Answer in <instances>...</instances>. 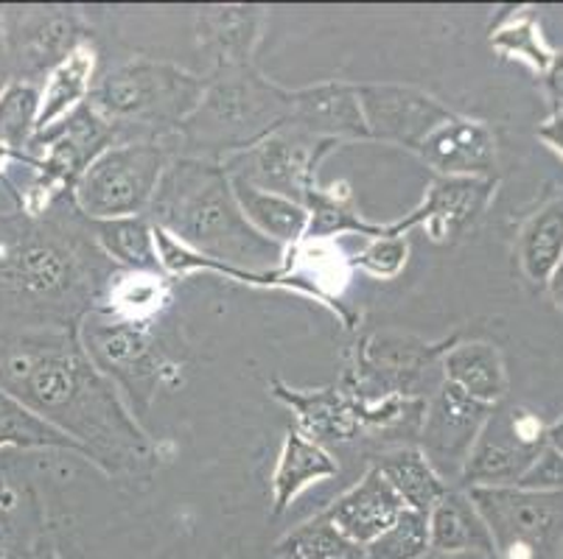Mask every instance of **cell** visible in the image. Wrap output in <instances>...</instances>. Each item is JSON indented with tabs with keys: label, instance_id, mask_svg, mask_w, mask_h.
I'll return each instance as SVG.
<instances>
[{
	"label": "cell",
	"instance_id": "1",
	"mask_svg": "<svg viewBox=\"0 0 563 559\" xmlns=\"http://www.w3.org/2000/svg\"><path fill=\"white\" fill-rule=\"evenodd\" d=\"M0 392L63 431L104 473L157 459L126 400L87 358L76 327L0 331Z\"/></svg>",
	"mask_w": 563,
	"mask_h": 559
},
{
	"label": "cell",
	"instance_id": "2",
	"mask_svg": "<svg viewBox=\"0 0 563 559\" xmlns=\"http://www.w3.org/2000/svg\"><path fill=\"white\" fill-rule=\"evenodd\" d=\"M74 199L0 215V331L79 327L115 275Z\"/></svg>",
	"mask_w": 563,
	"mask_h": 559
},
{
	"label": "cell",
	"instance_id": "3",
	"mask_svg": "<svg viewBox=\"0 0 563 559\" xmlns=\"http://www.w3.org/2000/svg\"><path fill=\"white\" fill-rule=\"evenodd\" d=\"M146 219L205 258L261 275L284 266L286 249L244 219L222 163L172 157Z\"/></svg>",
	"mask_w": 563,
	"mask_h": 559
},
{
	"label": "cell",
	"instance_id": "4",
	"mask_svg": "<svg viewBox=\"0 0 563 559\" xmlns=\"http://www.w3.org/2000/svg\"><path fill=\"white\" fill-rule=\"evenodd\" d=\"M291 118V90L255 68L208 76L202 101L174 132L186 157L224 163L284 130Z\"/></svg>",
	"mask_w": 563,
	"mask_h": 559
},
{
	"label": "cell",
	"instance_id": "5",
	"mask_svg": "<svg viewBox=\"0 0 563 559\" xmlns=\"http://www.w3.org/2000/svg\"><path fill=\"white\" fill-rule=\"evenodd\" d=\"M208 76L135 56L96 76L87 107L121 141L166 143L202 101Z\"/></svg>",
	"mask_w": 563,
	"mask_h": 559
},
{
	"label": "cell",
	"instance_id": "6",
	"mask_svg": "<svg viewBox=\"0 0 563 559\" xmlns=\"http://www.w3.org/2000/svg\"><path fill=\"white\" fill-rule=\"evenodd\" d=\"M172 148L161 141H118L96 157L74 188V208L87 222L146 215Z\"/></svg>",
	"mask_w": 563,
	"mask_h": 559
},
{
	"label": "cell",
	"instance_id": "7",
	"mask_svg": "<svg viewBox=\"0 0 563 559\" xmlns=\"http://www.w3.org/2000/svg\"><path fill=\"white\" fill-rule=\"evenodd\" d=\"M454 342L457 336L423 342L407 333H367L353 347V364L342 383L371 403L387 398L427 400L443 383L440 361Z\"/></svg>",
	"mask_w": 563,
	"mask_h": 559
},
{
	"label": "cell",
	"instance_id": "8",
	"mask_svg": "<svg viewBox=\"0 0 563 559\" xmlns=\"http://www.w3.org/2000/svg\"><path fill=\"white\" fill-rule=\"evenodd\" d=\"M494 559H563V492L530 487H474Z\"/></svg>",
	"mask_w": 563,
	"mask_h": 559
},
{
	"label": "cell",
	"instance_id": "9",
	"mask_svg": "<svg viewBox=\"0 0 563 559\" xmlns=\"http://www.w3.org/2000/svg\"><path fill=\"white\" fill-rule=\"evenodd\" d=\"M76 331L87 358L121 392L130 412H146L172 372V364L155 347L152 327L132 325L104 308H93Z\"/></svg>",
	"mask_w": 563,
	"mask_h": 559
},
{
	"label": "cell",
	"instance_id": "10",
	"mask_svg": "<svg viewBox=\"0 0 563 559\" xmlns=\"http://www.w3.org/2000/svg\"><path fill=\"white\" fill-rule=\"evenodd\" d=\"M273 394L298 414L295 428L322 448L353 443L367 431H390L407 420L421 423L423 414V400L387 398L371 403L351 392L345 383L325 389H291L284 381H273Z\"/></svg>",
	"mask_w": 563,
	"mask_h": 559
},
{
	"label": "cell",
	"instance_id": "11",
	"mask_svg": "<svg viewBox=\"0 0 563 559\" xmlns=\"http://www.w3.org/2000/svg\"><path fill=\"white\" fill-rule=\"evenodd\" d=\"M3 37L14 85L43 87L48 74L59 68L93 34L74 7H7L0 9Z\"/></svg>",
	"mask_w": 563,
	"mask_h": 559
},
{
	"label": "cell",
	"instance_id": "12",
	"mask_svg": "<svg viewBox=\"0 0 563 559\" xmlns=\"http://www.w3.org/2000/svg\"><path fill=\"white\" fill-rule=\"evenodd\" d=\"M547 448V423L525 406L490 409L477 443L463 465L457 487H516Z\"/></svg>",
	"mask_w": 563,
	"mask_h": 559
},
{
	"label": "cell",
	"instance_id": "13",
	"mask_svg": "<svg viewBox=\"0 0 563 559\" xmlns=\"http://www.w3.org/2000/svg\"><path fill=\"white\" fill-rule=\"evenodd\" d=\"M331 148H336V143L317 141L286 123L284 130L244 154H235L222 166L233 179H242L261 191L278 193L291 202H303L309 188L317 185V166Z\"/></svg>",
	"mask_w": 563,
	"mask_h": 559
},
{
	"label": "cell",
	"instance_id": "14",
	"mask_svg": "<svg viewBox=\"0 0 563 559\" xmlns=\"http://www.w3.org/2000/svg\"><path fill=\"white\" fill-rule=\"evenodd\" d=\"M490 409L479 400L468 398L449 381L440 383L423 400L421 425H418V450L427 456L434 473L446 481H460L463 465L477 443Z\"/></svg>",
	"mask_w": 563,
	"mask_h": 559
},
{
	"label": "cell",
	"instance_id": "15",
	"mask_svg": "<svg viewBox=\"0 0 563 559\" xmlns=\"http://www.w3.org/2000/svg\"><path fill=\"white\" fill-rule=\"evenodd\" d=\"M360 104L365 112V126L371 141L418 152L423 141L454 115L434 96L409 85L367 81L356 85Z\"/></svg>",
	"mask_w": 563,
	"mask_h": 559
},
{
	"label": "cell",
	"instance_id": "16",
	"mask_svg": "<svg viewBox=\"0 0 563 559\" xmlns=\"http://www.w3.org/2000/svg\"><path fill=\"white\" fill-rule=\"evenodd\" d=\"M496 193V179L474 177H438L423 202L409 210L393 227L401 235L423 230L434 244H454L460 235L483 219Z\"/></svg>",
	"mask_w": 563,
	"mask_h": 559
},
{
	"label": "cell",
	"instance_id": "17",
	"mask_svg": "<svg viewBox=\"0 0 563 559\" xmlns=\"http://www.w3.org/2000/svg\"><path fill=\"white\" fill-rule=\"evenodd\" d=\"M289 126L340 146L342 141H371L360 90L353 81L331 79L320 85L291 90Z\"/></svg>",
	"mask_w": 563,
	"mask_h": 559
},
{
	"label": "cell",
	"instance_id": "18",
	"mask_svg": "<svg viewBox=\"0 0 563 559\" xmlns=\"http://www.w3.org/2000/svg\"><path fill=\"white\" fill-rule=\"evenodd\" d=\"M266 29L261 7H208L197 14V43L213 74L255 68V51Z\"/></svg>",
	"mask_w": 563,
	"mask_h": 559
},
{
	"label": "cell",
	"instance_id": "19",
	"mask_svg": "<svg viewBox=\"0 0 563 559\" xmlns=\"http://www.w3.org/2000/svg\"><path fill=\"white\" fill-rule=\"evenodd\" d=\"M415 154L440 177L496 179V141L483 121L452 115Z\"/></svg>",
	"mask_w": 563,
	"mask_h": 559
},
{
	"label": "cell",
	"instance_id": "20",
	"mask_svg": "<svg viewBox=\"0 0 563 559\" xmlns=\"http://www.w3.org/2000/svg\"><path fill=\"white\" fill-rule=\"evenodd\" d=\"M404 512H407L404 501L371 465L367 473L351 490L342 492L329 510L320 512V517L329 521L347 540L371 546L384 532H390L396 526Z\"/></svg>",
	"mask_w": 563,
	"mask_h": 559
},
{
	"label": "cell",
	"instance_id": "21",
	"mask_svg": "<svg viewBox=\"0 0 563 559\" xmlns=\"http://www.w3.org/2000/svg\"><path fill=\"white\" fill-rule=\"evenodd\" d=\"M443 381L457 387L485 406H499L508 394V367L505 356L490 342H454L440 361Z\"/></svg>",
	"mask_w": 563,
	"mask_h": 559
},
{
	"label": "cell",
	"instance_id": "22",
	"mask_svg": "<svg viewBox=\"0 0 563 559\" xmlns=\"http://www.w3.org/2000/svg\"><path fill=\"white\" fill-rule=\"evenodd\" d=\"M427 526L432 554H449V557L494 554L490 535L477 506L468 499V492L460 487H449L446 495L427 515Z\"/></svg>",
	"mask_w": 563,
	"mask_h": 559
},
{
	"label": "cell",
	"instance_id": "23",
	"mask_svg": "<svg viewBox=\"0 0 563 559\" xmlns=\"http://www.w3.org/2000/svg\"><path fill=\"white\" fill-rule=\"evenodd\" d=\"M96 65H99V51L93 40L74 51L68 59L48 74V79L40 87L37 121H34V135L51 130L54 123L68 118L70 112L87 104L90 90L96 85Z\"/></svg>",
	"mask_w": 563,
	"mask_h": 559
},
{
	"label": "cell",
	"instance_id": "24",
	"mask_svg": "<svg viewBox=\"0 0 563 559\" xmlns=\"http://www.w3.org/2000/svg\"><path fill=\"white\" fill-rule=\"evenodd\" d=\"M336 461L322 445L300 434L298 428H289L280 445L278 465L273 473V512L284 515L298 499L300 492L309 490L317 481H325L336 476Z\"/></svg>",
	"mask_w": 563,
	"mask_h": 559
},
{
	"label": "cell",
	"instance_id": "25",
	"mask_svg": "<svg viewBox=\"0 0 563 559\" xmlns=\"http://www.w3.org/2000/svg\"><path fill=\"white\" fill-rule=\"evenodd\" d=\"M516 258L521 275L532 286L547 289L555 271L563 266V197L541 204L536 213L521 224L516 238Z\"/></svg>",
	"mask_w": 563,
	"mask_h": 559
},
{
	"label": "cell",
	"instance_id": "26",
	"mask_svg": "<svg viewBox=\"0 0 563 559\" xmlns=\"http://www.w3.org/2000/svg\"><path fill=\"white\" fill-rule=\"evenodd\" d=\"M230 185H233V197L242 208L244 219L264 238L275 241L284 249H295V246L303 244L306 230H309V213H306L303 204L278 197V193L261 191V188H253L242 179L230 177Z\"/></svg>",
	"mask_w": 563,
	"mask_h": 559
},
{
	"label": "cell",
	"instance_id": "27",
	"mask_svg": "<svg viewBox=\"0 0 563 559\" xmlns=\"http://www.w3.org/2000/svg\"><path fill=\"white\" fill-rule=\"evenodd\" d=\"M172 300V277L163 271H124L118 269L107 283L101 305L118 320L152 327Z\"/></svg>",
	"mask_w": 563,
	"mask_h": 559
},
{
	"label": "cell",
	"instance_id": "28",
	"mask_svg": "<svg viewBox=\"0 0 563 559\" xmlns=\"http://www.w3.org/2000/svg\"><path fill=\"white\" fill-rule=\"evenodd\" d=\"M373 468L384 476V481L393 487L404 506L418 515H429L432 506L446 495L449 484L434 473L427 456L418 448H393L378 454Z\"/></svg>",
	"mask_w": 563,
	"mask_h": 559
},
{
	"label": "cell",
	"instance_id": "29",
	"mask_svg": "<svg viewBox=\"0 0 563 559\" xmlns=\"http://www.w3.org/2000/svg\"><path fill=\"white\" fill-rule=\"evenodd\" d=\"M96 246L112 266L124 271H161L155 224L146 215H126L112 222H90Z\"/></svg>",
	"mask_w": 563,
	"mask_h": 559
},
{
	"label": "cell",
	"instance_id": "30",
	"mask_svg": "<svg viewBox=\"0 0 563 559\" xmlns=\"http://www.w3.org/2000/svg\"><path fill=\"white\" fill-rule=\"evenodd\" d=\"M309 213V230L306 241H331L336 235H362V238H378L387 233V224L365 222L356 210L351 208L347 193H336V188H309V193L300 202Z\"/></svg>",
	"mask_w": 563,
	"mask_h": 559
},
{
	"label": "cell",
	"instance_id": "31",
	"mask_svg": "<svg viewBox=\"0 0 563 559\" xmlns=\"http://www.w3.org/2000/svg\"><path fill=\"white\" fill-rule=\"evenodd\" d=\"M490 48L501 56V59L525 62L527 68L544 76L552 65L555 51L547 45L544 34H541L539 18L530 9H510L499 18V23L490 29Z\"/></svg>",
	"mask_w": 563,
	"mask_h": 559
},
{
	"label": "cell",
	"instance_id": "32",
	"mask_svg": "<svg viewBox=\"0 0 563 559\" xmlns=\"http://www.w3.org/2000/svg\"><path fill=\"white\" fill-rule=\"evenodd\" d=\"M7 448L68 450V454H79L85 459V450L74 439L65 437L63 431H56L43 417L20 406L18 400L9 398L7 392H0V450Z\"/></svg>",
	"mask_w": 563,
	"mask_h": 559
},
{
	"label": "cell",
	"instance_id": "33",
	"mask_svg": "<svg viewBox=\"0 0 563 559\" xmlns=\"http://www.w3.org/2000/svg\"><path fill=\"white\" fill-rule=\"evenodd\" d=\"M275 551L284 559H367L365 546L347 540L345 535L322 521L320 515L309 523L291 529L284 540L275 546Z\"/></svg>",
	"mask_w": 563,
	"mask_h": 559
},
{
	"label": "cell",
	"instance_id": "34",
	"mask_svg": "<svg viewBox=\"0 0 563 559\" xmlns=\"http://www.w3.org/2000/svg\"><path fill=\"white\" fill-rule=\"evenodd\" d=\"M40 90L29 85H12L0 96V148L23 157L34 137Z\"/></svg>",
	"mask_w": 563,
	"mask_h": 559
},
{
	"label": "cell",
	"instance_id": "35",
	"mask_svg": "<svg viewBox=\"0 0 563 559\" xmlns=\"http://www.w3.org/2000/svg\"><path fill=\"white\" fill-rule=\"evenodd\" d=\"M367 559H423L429 551L427 515L407 510L390 532L365 546Z\"/></svg>",
	"mask_w": 563,
	"mask_h": 559
},
{
	"label": "cell",
	"instance_id": "36",
	"mask_svg": "<svg viewBox=\"0 0 563 559\" xmlns=\"http://www.w3.org/2000/svg\"><path fill=\"white\" fill-rule=\"evenodd\" d=\"M409 258V238L398 233L393 224H387V233L378 235V238H367V246L360 255L347 258L351 269L367 271L373 277H382V280H393L404 271Z\"/></svg>",
	"mask_w": 563,
	"mask_h": 559
},
{
	"label": "cell",
	"instance_id": "37",
	"mask_svg": "<svg viewBox=\"0 0 563 559\" xmlns=\"http://www.w3.org/2000/svg\"><path fill=\"white\" fill-rule=\"evenodd\" d=\"M516 487H530V490H558L563 492V456L547 445L539 461L532 465L530 473L519 481Z\"/></svg>",
	"mask_w": 563,
	"mask_h": 559
},
{
	"label": "cell",
	"instance_id": "38",
	"mask_svg": "<svg viewBox=\"0 0 563 559\" xmlns=\"http://www.w3.org/2000/svg\"><path fill=\"white\" fill-rule=\"evenodd\" d=\"M20 510V492L12 484H0V559H14L12 515Z\"/></svg>",
	"mask_w": 563,
	"mask_h": 559
},
{
	"label": "cell",
	"instance_id": "39",
	"mask_svg": "<svg viewBox=\"0 0 563 559\" xmlns=\"http://www.w3.org/2000/svg\"><path fill=\"white\" fill-rule=\"evenodd\" d=\"M536 135H539V141L544 143L547 148H552V152L563 160V112L552 110V115L541 123Z\"/></svg>",
	"mask_w": 563,
	"mask_h": 559
},
{
	"label": "cell",
	"instance_id": "40",
	"mask_svg": "<svg viewBox=\"0 0 563 559\" xmlns=\"http://www.w3.org/2000/svg\"><path fill=\"white\" fill-rule=\"evenodd\" d=\"M544 85L550 99L555 101V110H563V51H555L550 70L544 74Z\"/></svg>",
	"mask_w": 563,
	"mask_h": 559
},
{
	"label": "cell",
	"instance_id": "41",
	"mask_svg": "<svg viewBox=\"0 0 563 559\" xmlns=\"http://www.w3.org/2000/svg\"><path fill=\"white\" fill-rule=\"evenodd\" d=\"M14 85L12 79V65H9V51L7 37H3V23H0V96Z\"/></svg>",
	"mask_w": 563,
	"mask_h": 559
},
{
	"label": "cell",
	"instance_id": "42",
	"mask_svg": "<svg viewBox=\"0 0 563 559\" xmlns=\"http://www.w3.org/2000/svg\"><path fill=\"white\" fill-rule=\"evenodd\" d=\"M547 445H550L555 454L563 456V417L547 425Z\"/></svg>",
	"mask_w": 563,
	"mask_h": 559
},
{
	"label": "cell",
	"instance_id": "43",
	"mask_svg": "<svg viewBox=\"0 0 563 559\" xmlns=\"http://www.w3.org/2000/svg\"><path fill=\"white\" fill-rule=\"evenodd\" d=\"M547 289H550V297H552V302H555V308L563 314V266L555 271V277H552Z\"/></svg>",
	"mask_w": 563,
	"mask_h": 559
},
{
	"label": "cell",
	"instance_id": "44",
	"mask_svg": "<svg viewBox=\"0 0 563 559\" xmlns=\"http://www.w3.org/2000/svg\"><path fill=\"white\" fill-rule=\"evenodd\" d=\"M423 559H471V557H449V554H427Z\"/></svg>",
	"mask_w": 563,
	"mask_h": 559
},
{
	"label": "cell",
	"instance_id": "45",
	"mask_svg": "<svg viewBox=\"0 0 563 559\" xmlns=\"http://www.w3.org/2000/svg\"><path fill=\"white\" fill-rule=\"evenodd\" d=\"M471 559H494V554H474Z\"/></svg>",
	"mask_w": 563,
	"mask_h": 559
},
{
	"label": "cell",
	"instance_id": "46",
	"mask_svg": "<svg viewBox=\"0 0 563 559\" xmlns=\"http://www.w3.org/2000/svg\"><path fill=\"white\" fill-rule=\"evenodd\" d=\"M43 559H59V557H56V554H45Z\"/></svg>",
	"mask_w": 563,
	"mask_h": 559
},
{
	"label": "cell",
	"instance_id": "47",
	"mask_svg": "<svg viewBox=\"0 0 563 559\" xmlns=\"http://www.w3.org/2000/svg\"><path fill=\"white\" fill-rule=\"evenodd\" d=\"M558 112H563V110H558Z\"/></svg>",
	"mask_w": 563,
	"mask_h": 559
}]
</instances>
